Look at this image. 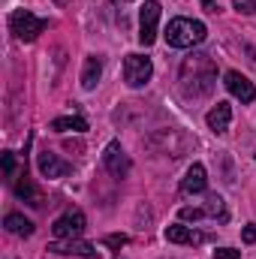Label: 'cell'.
I'll return each instance as SVG.
<instances>
[{
    "mask_svg": "<svg viewBox=\"0 0 256 259\" xmlns=\"http://www.w3.org/2000/svg\"><path fill=\"white\" fill-rule=\"evenodd\" d=\"M3 226H6V232L21 235V238H30V235H33V223H30L24 214H15V211L3 217Z\"/></svg>",
    "mask_w": 256,
    "mask_h": 259,
    "instance_id": "5bb4252c",
    "label": "cell"
},
{
    "mask_svg": "<svg viewBox=\"0 0 256 259\" xmlns=\"http://www.w3.org/2000/svg\"><path fill=\"white\" fill-rule=\"evenodd\" d=\"M106 244L115 247V250H121V247L127 244V235H106Z\"/></svg>",
    "mask_w": 256,
    "mask_h": 259,
    "instance_id": "7402d4cb",
    "label": "cell"
},
{
    "mask_svg": "<svg viewBox=\"0 0 256 259\" xmlns=\"http://www.w3.org/2000/svg\"><path fill=\"white\" fill-rule=\"evenodd\" d=\"M46 27H49V21L39 18V15H33L30 9H15V12L9 15V30H12L18 39H24V42H33Z\"/></svg>",
    "mask_w": 256,
    "mask_h": 259,
    "instance_id": "3957f363",
    "label": "cell"
},
{
    "mask_svg": "<svg viewBox=\"0 0 256 259\" xmlns=\"http://www.w3.org/2000/svg\"><path fill=\"white\" fill-rule=\"evenodd\" d=\"M241 253L238 250H232V247H220V250H214V259H238Z\"/></svg>",
    "mask_w": 256,
    "mask_h": 259,
    "instance_id": "cb8c5ba5",
    "label": "cell"
},
{
    "mask_svg": "<svg viewBox=\"0 0 256 259\" xmlns=\"http://www.w3.org/2000/svg\"><path fill=\"white\" fill-rule=\"evenodd\" d=\"M157 21H160V3L145 0V6L139 12V42L142 46H151L157 39Z\"/></svg>",
    "mask_w": 256,
    "mask_h": 259,
    "instance_id": "5b68a950",
    "label": "cell"
},
{
    "mask_svg": "<svg viewBox=\"0 0 256 259\" xmlns=\"http://www.w3.org/2000/svg\"><path fill=\"white\" fill-rule=\"evenodd\" d=\"M100 75H103V61L100 58H88L84 61V69H81V88L84 91H94L97 81H100Z\"/></svg>",
    "mask_w": 256,
    "mask_h": 259,
    "instance_id": "9a60e30c",
    "label": "cell"
},
{
    "mask_svg": "<svg viewBox=\"0 0 256 259\" xmlns=\"http://www.w3.org/2000/svg\"><path fill=\"white\" fill-rule=\"evenodd\" d=\"M235 9L247 12V15H256V0H235Z\"/></svg>",
    "mask_w": 256,
    "mask_h": 259,
    "instance_id": "44dd1931",
    "label": "cell"
},
{
    "mask_svg": "<svg viewBox=\"0 0 256 259\" xmlns=\"http://www.w3.org/2000/svg\"><path fill=\"white\" fill-rule=\"evenodd\" d=\"M36 166H39V172L46 175V178H64L72 172V166L64 163V160H58V154H52V151H42L39 157H36Z\"/></svg>",
    "mask_w": 256,
    "mask_h": 259,
    "instance_id": "9c48e42d",
    "label": "cell"
},
{
    "mask_svg": "<svg viewBox=\"0 0 256 259\" xmlns=\"http://www.w3.org/2000/svg\"><path fill=\"white\" fill-rule=\"evenodd\" d=\"M241 238H244V244H256V223L241 229Z\"/></svg>",
    "mask_w": 256,
    "mask_h": 259,
    "instance_id": "603a6c76",
    "label": "cell"
},
{
    "mask_svg": "<svg viewBox=\"0 0 256 259\" xmlns=\"http://www.w3.org/2000/svg\"><path fill=\"white\" fill-rule=\"evenodd\" d=\"M49 250H55V253H78V256H88L94 259L97 256V250H94V244H88V241H55V244H49Z\"/></svg>",
    "mask_w": 256,
    "mask_h": 259,
    "instance_id": "4fadbf2b",
    "label": "cell"
},
{
    "mask_svg": "<svg viewBox=\"0 0 256 259\" xmlns=\"http://www.w3.org/2000/svg\"><path fill=\"white\" fill-rule=\"evenodd\" d=\"M223 84H226V91H229L235 100H241V103H256V88H253V81H247V75L229 69L226 78H223Z\"/></svg>",
    "mask_w": 256,
    "mask_h": 259,
    "instance_id": "52a82bcc",
    "label": "cell"
},
{
    "mask_svg": "<svg viewBox=\"0 0 256 259\" xmlns=\"http://www.w3.org/2000/svg\"><path fill=\"white\" fill-rule=\"evenodd\" d=\"M15 196H18V199H24V202H30V205H42V202H39V196H36V190H33V184L27 181V175H21V181L15 184Z\"/></svg>",
    "mask_w": 256,
    "mask_h": 259,
    "instance_id": "e0dca14e",
    "label": "cell"
},
{
    "mask_svg": "<svg viewBox=\"0 0 256 259\" xmlns=\"http://www.w3.org/2000/svg\"><path fill=\"white\" fill-rule=\"evenodd\" d=\"M55 3H58V6H64V3H66V0H55Z\"/></svg>",
    "mask_w": 256,
    "mask_h": 259,
    "instance_id": "484cf974",
    "label": "cell"
},
{
    "mask_svg": "<svg viewBox=\"0 0 256 259\" xmlns=\"http://www.w3.org/2000/svg\"><path fill=\"white\" fill-rule=\"evenodd\" d=\"M103 163H106V169H109L115 178H127V172H130V157L124 154L121 142H109V145H106Z\"/></svg>",
    "mask_w": 256,
    "mask_h": 259,
    "instance_id": "ba28073f",
    "label": "cell"
},
{
    "mask_svg": "<svg viewBox=\"0 0 256 259\" xmlns=\"http://www.w3.org/2000/svg\"><path fill=\"white\" fill-rule=\"evenodd\" d=\"M214 81H217V69L214 61L208 55H190L184 66H181V84L184 91L193 97H208L214 91Z\"/></svg>",
    "mask_w": 256,
    "mask_h": 259,
    "instance_id": "6da1fadb",
    "label": "cell"
},
{
    "mask_svg": "<svg viewBox=\"0 0 256 259\" xmlns=\"http://www.w3.org/2000/svg\"><path fill=\"white\" fill-rule=\"evenodd\" d=\"M202 6H205V12H211V15H217V12H220V6H217L214 0H202Z\"/></svg>",
    "mask_w": 256,
    "mask_h": 259,
    "instance_id": "d4e9b609",
    "label": "cell"
},
{
    "mask_svg": "<svg viewBox=\"0 0 256 259\" xmlns=\"http://www.w3.org/2000/svg\"><path fill=\"white\" fill-rule=\"evenodd\" d=\"M154 75V66H151V58H142V55H127L124 61V81L130 88H142L148 84Z\"/></svg>",
    "mask_w": 256,
    "mask_h": 259,
    "instance_id": "277c9868",
    "label": "cell"
},
{
    "mask_svg": "<svg viewBox=\"0 0 256 259\" xmlns=\"http://www.w3.org/2000/svg\"><path fill=\"white\" fill-rule=\"evenodd\" d=\"M205 187H208L205 166H202V163H193L190 169H187V175H184V181H181V193L196 196V193H205Z\"/></svg>",
    "mask_w": 256,
    "mask_h": 259,
    "instance_id": "30bf717a",
    "label": "cell"
},
{
    "mask_svg": "<svg viewBox=\"0 0 256 259\" xmlns=\"http://www.w3.org/2000/svg\"><path fill=\"white\" fill-rule=\"evenodd\" d=\"M166 241H172V244H202L205 235L193 232L190 226H166Z\"/></svg>",
    "mask_w": 256,
    "mask_h": 259,
    "instance_id": "7c38bea8",
    "label": "cell"
},
{
    "mask_svg": "<svg viewBox=\"0 0 256 259\" xmlns=\"http://www.w3.org/2000/svg\"><path fill=\"white\" fill-rule=\"evenodd\" d=\"M205 217V208H181V220H202Z\"/></svg>",
    "mask_w": 256,
    "mask_h": 259,
    "instance_id": "ffe728a7",
    "label": "cell"
},
{
    "mask_svg": "<svg viewBox=\"0 0 256 259\" xmlns=\"http://www.w3.org/2000/svg\"><path fill=\"white\" fill-rule=\"evenodd\" d=\"M52 232H55V238H58V241H69V238H78V235L84 232V214H81L78 208H72V211L61 214V217L55 220Z\"/></svg>",
    "mask_w": 256,
    "mask_h": 259,
    "instance_id": "8992f818",
    "label": "cell"
},
{
    "mask_svg": "<svg viewBox=\"0 0 256 259\" xmlns=\"http://www.w3.org/2000/svg\"><path fill=\"white\" fill-rule=\"evenodd\" d=\"M3 172H6V178L15 175V154L12 151H3Z\"/></svg>",
    "mask_w": 256,
    "mask_h": 259,
    "instance_id": "d6986e66",
    "label": "cell"
},
{
    "mask_svg": "<svg viewBox=\"0 0 256 259\" xmlns=\"http://www.w3.org/2000/svg\"><path fill=\"white\" fill-rule=\"evenodd\" d=\"M205 24L202 21H193V18H172L169 27H166V42L172 49H190L199 46L205 39Z\"/></svg>",
    "mask_w": 256,
    "mask_h": 259,
    "instance_id": "7a4b0ae2",
    "label": "cell"
},
{
    "mask_svg": "<svg viewBox=\"0 0 256 259\" xmlns=\"http://www.w3.org/2000/svg\"><path fill=\"white\" fill-rule=\"evenodd\" d=\"M52 130H55V133H66V130L84 133V130H88V121L78 118V115H66V118H55V121H52Z\"/></svg>",
    "mask_w": 256,
    "mask_h": 259,
    "instance_id": "2e32d148",
    "label": "cell"
},
{
    "mask_svg": "<svg viewBox=\"0 0 256 259\" xmlns=\"http://www.w3.org/2000/svg\"><path fill=\"white\" fill-rule=\"evenodd\" d=\"M205 214H208V217H217L220 223H223V220L229 217V214H226V205H223V199H220V196H208V205H205Z\"/></svg>",
    "mask_w": 256,
    "mask_h": 259,
    "instance_id": "ac0fdd59",
    "label": "cell"
},
{
    "mask_svg": "<svg viewBox=\"0 0 256 259\" xmlns=\"http://www.w3.org/2000/svg\"><path fill=\"white\" fill-rule=\"evenodd\" d=\"M208 127L214 130V133H226L229 130V121H232V106L229 103H217L211 112H208Z\"/></svg>",
    "mask_w": 256,
    "mask_h": 259,
    "instance_id": "8fae6325",
    "label": "cell"
}]
</instances>
